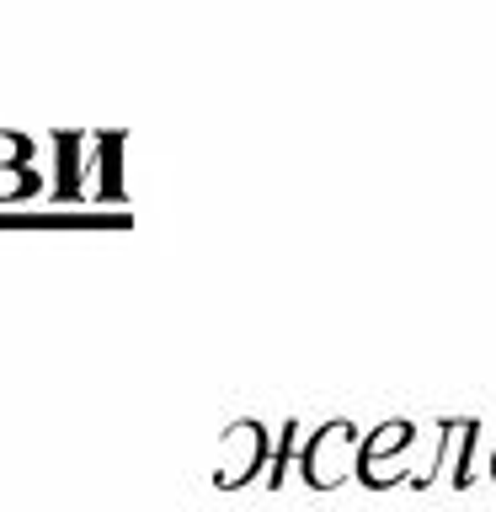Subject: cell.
Segmentation results:
<instances>
[{
  "label": "cell",
  "instance_id": "cell-2",
  "mask_svg": "<svg viewBox=\"0 0 496 512\" xmlns=\"http://www.w3.org/2000/svg\"><path fill=\"white\" fill-rule=\"evenodd\" d=\"M352 443H358V438H352L347 422H331L326 432H320L315 448H310V459H304V470H310L315 486H331V480L342 475V454H347Z\"/></svg>",
  "mask_w": 496,
  "mask_h": 512
},
{
  "label": "cell",
  "instance_id": "cell-1",
  "mask_svg": "<svg viewBox=\"0 0 496 512\" xmlns=\"http://www.w3.org/2000/svg\"><path fill=\"white\" fill-rule=\"evenodd\" d=\"M32 139L27 134H0V198H27L43 187V176L27 166Z\"/></svg>",
  "mask_w": 496,
  "mask_h": 512
},
{
  "label": "cell",
  "instance_id": "cell-3",
  "mask_svg": "<svg viewBox=\"0 0 496 512\" xmlns=\"http://www.w3.org/2000/svg\"><path fill=\"white\" fill-rule=\"evenodd\" d=\"M80 150H86V134H59V198H75V176L86 171L80 166Z\"/></svg>",
  "mask_w": 496,
  "mask_h": 512
}]
</instances>
